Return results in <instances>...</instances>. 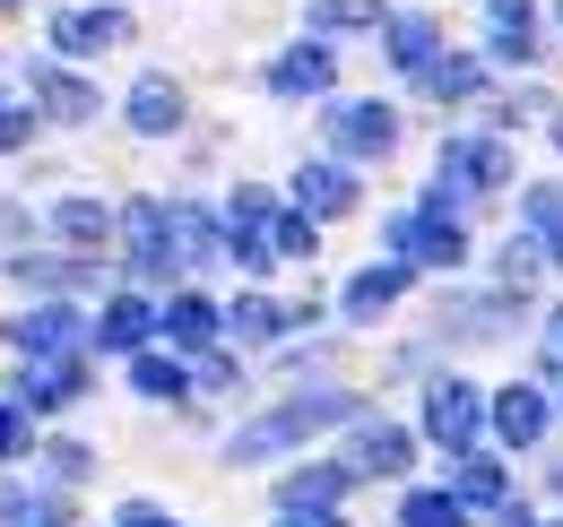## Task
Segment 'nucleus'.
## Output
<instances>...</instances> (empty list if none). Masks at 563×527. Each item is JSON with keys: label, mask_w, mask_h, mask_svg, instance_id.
Instances as JSON below:
<instances>
[{"label": "nucleus", "mask_w": 563, "mask_h": 527, "mask_svg": "<svg viewBox=\"0 0 563 527\" xmlns=\"http://www.w3.org/2000/svg\"><path fill=\"white\" fill-rule=\"evenodd\" d=\"M364 406H355L347 390H321V397H295V406H278L269 424H252V433H234L225 441V459L234 467H252V459H269V450H295V441H312L321 424H355Z\"/></svg>", "instance_id": "1"}, {"label": "nucleus", "mask_w": 563, "mask_h": 527, "mask_svg": "<svg viewBox=\"0 0 563 527\" xmlns=\"http://www.w3.org/2000/svg\"><path fill=\"white\" fill-rule=\"evenodd\" d=\"M503 182H511V147H503V138H451L424 208H433V216H460L477 191H503Z\"/></svg>", "instance_id": "2"}, {"label": "nucleus", "mask_w": 563, "mask_h": 527, "mask_svg": "<svg viewBox=\"0 0 563 527\" xmlns=\"http://www.w3.org/2000/svg\"><path fill=\"white\" fill-rule=\"evenodd\" d=\"M382 243H390V260H408V268H460V260H468V234H460L451 216H433V208L390 216Z\"/></svg>", "instance_id": "3"}, {"label": "nucleus", "mask_w": 563, "mask_h": 527, "mask_svg": "<svg viewBox=\"0 0 563 527\" xmlns=\"http://www.w3.org/2000/svg\"><path fill=\"white\" fill-rule=\"evenodd\" d=\"M477 415H486V397L468 390V381H433V390H424V433H433L442 450H468V441H477Z\"/></svg>", "instance_id": "4"}, {"label": "nucleus", "mask_w": 563, "mask_h": 527, "mask_svg": "<svg viewBox=\"0 0 563 527\" xmlns=\"http://www.w3.org/2000/svg\"><path fill=\"white\" fill-rule=\"evenodd\" d=\"M122 234H131V260H140V277H174V268H183L174 208H131V216H122Z\"/></svg>", "instance_id": "5"}, {"label": "nucleus", "mask_w": 563, "mask_h": 527, "mask_svg": "<svg viewBox=\"0 0 563 527\" xmlns=\"http://www.w3.org/2000/svg\"><path fill=\"white\" fill-rule=\"evenodd\" d=\"M330 147L339 156H390L399 147V113L390 104H339L330 113Z\"/></svg>", "instance_id": "6"}, {"label": "nucleus", "mask_w": 563, "mask_h": 527, "mask_svg": "<svg viewBox=\"0 0 563 527\" xmlns=\"http://www.w3.org/2000/svg\"><path fill=\"white\" fill-rule=\"evenodd\" d=\"M330 78H339L330 44H295V53H278V61H269V87H278L286 104H303V96H330Z\"/></svg>", "instance_id": "7"}, {"label": "nucleus", "mask_w": 563, "mask_h": 527, "mask_svg": "<svg viewBox=\"0 0 563 527\" xmlns=\"http://www.w3.org/2000/svg\"><path fill=\"white\" fill-rule=\"evenodd\" d=\"M78 381H87V372H78V355H35V363L18 372V406H35V415H44V406H70Z\"/></svg>", "instance_id": "8"}, {"label": "nucleus", "mask_w": 563, "mask_h": 527, "mask_svg": "<svg viewBox=\"0 0 563 527\" xmlns=\"http://www.w3.org/2000/svg\"><path fill=\"white\" fill-rule=\"evenodd\" d=\"M347 484H355V467H295V475L278 484V502H286V519H321Z\"/></svg>", "instance_id": "9"}, {"label": "nucleus", "mask_w": 563, "mask_h": 527, "mask_svg": "<svg viewBox=\"0 0 563 527\" xmlns=\"http://www.w3.org/2000/svg\"><path fill=\"white\" fill-rule=\"evenodd\" d=\"M122 35H131L122 9H62V18H53V44H62V53H104V44H122Z\"/></svg>", "instance_id": "10"}, {"label": "nucleus", "mask_w": 563, "mask_h": 527, "mask_svg": "<svg viewBox=\"0 0 563 527\" xmlns=\"http://www.w3.org/2000/svg\"><path fill=\"white\" fill-rule=\"evenodd\" d=\"M408 277H417L408 260H373V268H364V277L347 285V321H382V312L408 294Z\"/></svg>", "instance_id": "11"}, {"label": "nucleus", "mask_w": 563, "mask_h": 527, "mask_svg": "<svg viewBox=\"0 0 563 527\" xmlns=\"http://www.w3.org/2000/svg\"><path fill=\"white\" fill-rule=\"evenodd\" d=\"M295 208H303V216H347L355 208V173L347 165H303V173H295Z\"/></svg>", "instance_id": "12"}, {"label": "nucleus", "mask_w": 563, "mask_h": 527, "mask_svg": "<svg viewBox=\"0 0 563 527\" xmlns=\"http://www.w3.org/2000/svg\"><path fill=\"white\" fill-rule=\"evenodd\" d=\"M147 329H156V312H147L140 294H113V303H104V321H96V346H104V355H140Z\"/></svg>", "instance_id": "13"}, {"label": "nucleus", "mask_w": 563, "mask_h": 527, "mask_svg": "<svg viewBox=\"0 0 563 527\" xmlns=\"http://www.w3.org/2000/svg\"><path fill=\"white\" fill-rule=\"evenodd\" d=\"M35 113H53V122H87V113H96V87H78L62 61H44V69H35Z\"/></svg>", "instance_id": "14"}, {"label": "nucleus", "mask_w": 563, "mask_h": 527, "mask_svg": "<svg viewBox=\"0 0 563 527\" xmlns=\"http://www.w3.org/2000/svg\"><path fill=\"white\" fill-rule=\"evenodd\" d=\"M408 450H417V441H408V433H399V424H355V475H399V467H408Z\"/></svg>", "instance_id": "15"}, {"label": "nucleus", "mask_w": 563, "mask_h": 527, "mask_svg": "<svg viewBox=\"0 0 563 527\" xmlns=\"http://www.w3.org/2000/svg\"><path fill=\"white\" fill-rule=\"evenodd\" d=\"M156 329L174 337L183 355H209V346H217V312H209V303H200V294H174V303L156 312Z\"/></svg>", "instance_id": "16"}, {"label": "nucleus", "mask_w": 563, "mask_h": 527, "mask_svg": "<svg viewBox=\"0 0 563 527\" xmlns=\"http://www.w3.org/2000/svg\"><path fill=\"white\" fill-rule=\"evenodd\" d=\"M494 433H503L511 450H529V441L547 433V397L529 390V381H520V390H503V397H494Z\"/></svg>", "instance_id": "17"}, {"label": "nucleus", "mask_w": 563, "mask_h": 527, "mask_svg": "<svg viewBox=\"0 0 563 527\" xmlns=\"http://www.w3.org/2000/svg\"><path fill=\"white\" fill-rule=\"evenodd\" d=\"M174 122H183V87H174V78H140V87H131V131L165 138Z\"/></svg>", "instance_id": "18"}, {"label": "nucleus", "mask_w": 563, "mask_h": 527, "mask_svg": "<svg viewBox=\"0 0 563 527\" xmlns=\"http://www.w3.org/2000/svg\"><path fill=\"white\" fill-rule=\"evenodd\" d=\"M494 18V53L503 61H529V44H538V0H486Z\"/></svg>", "instance_id": "19"}, {"label": "nucleus", "mask_w": 563, "mask_h": 527, "mask_svg": "<svg viewBox=\"0 0 563 527\" xmlns=\"http://www.w3.org/2000/svg\"><path fill=\"white\" fill-rule=\"evenodd\" d=\"M78 312H62V303H44V312H26V321H18V346H26V355H70L78 346Z\"/></svg>", "instance_id": "20"}, {"label": "nucleus", "mask_w": 563, "mask_h": 527, "mask_svg": "<svg viewBox=\"0 0 563 527\" xmlns=\"http://www.w3.org/2000/svg\"><path fill=\"white\" fill-rule=\"evenodd\" d=\"M390 61H399V78H424V69L442 61V53H433V18H417V9L390 18Z\"/></svg>", "instance_id": "21"}, {"label": "nucleus", "mask_w": 563, "mask_h": 527, "mask_svg": "<svg viewBox=\"0 0 563 527\" xmlns=\"http://www.w3.org/2000/svg\"><path fill=\"white\" fill-rule=\"evenodd\" d=\"M113 225H122V216H104L96 199H62V208H53V234H62V243H78V251L113 243Z\"/></svg>", "instance_id": "22"}, {"label": "nucleus", "mask_w": 563, "mask_h": 527, "mask_svg": "<svg viewBox=\"0 0 563 527\" xmlns=\"http://www.w3.org/2000/svg\"><path fill=\"white\" fill-rule=\"evenodd\" d=\"M417 87H424V96H442V104H468V96L486 87V69H477V61H460V53H451V61H433V69H424Z\"/></svg>", "instance_id": "23"}, {"label": "nucleus", "mask_w": 563, "mask_h": 527, "mask_svg": "<svg viewBox=\"0 0 563 527\" xmlns=\"http://www.w3.org/2000/svg\"><path fill=\"white\" fill-rule=\"evenodd\" d=\"M460 502H468V511H503V502H511L503 467H494V459H468V467H460Z\"/></svg>", "instance_id": "24"}, {"label": "nucleus", "mask_w": 563, "mask_h": 527, "mask_svg": "<svg viewBox=\"0 0 563 527\" xmlns=\"http://www.w3.org/2000/svg\"><path fill=\"white\" fill-rule=\"evenodd\" d=\"M312 243H321V225H312L303 208H278V225H269V251H278V260H312Z\"/></svg>", "instance_id": "25"}, {"label": "nucleus", "mask_w": 563, "mask_h": 527, "mask_svg": "<svg viewBox=\"0 0 563 527\" xmlns=\"http://www.w3.org/2000/svg\"><path fill=\"white\" fill-rule=\"evenodd\" d=\"M399 519L408 527H468V502H460V493H408Z\"/></svg>", "instance_id": "26"}, {"label": "nucleus", "mask_w": 563, "mask_h": 527, "mask_svg": "<svg viewBox=\"0 0 563 527\" xmlns=\"http://www.w3.org/2000/svg\"><path fill=\"white\" fill-rule=\"evenodd\" d=\"M529 234L563 260V191H555V182H538V191H529Z\"/></svg>", "instance_id": "27"}, {"label": "nucleus", "mask_w": 563, "mask_h": 527, "mask_svg": "<svg viewBox=\"0 0 563 527\" xmlns=\"http://www.w3.org/2000/svg\"><path fill=\"white\" fill-rule=\"evenodd\" d=\"M225 329H234V337H278V329H286V312H278V303H269V294H243Z\"/></svg>", "instance_id": "28"}, {"label": "nucleus", "mask_w": 563, "mask_h": 527, "mask_svg": "<svg viewBox=\"0 0 563 527\" xmlns=\"http://www.w3.org/2000/svg\"><path fill=\"white\" fill-rule=\"evenodd\" d=\"M131 381H140L147 397H183V390H191V372H183V363H165V355H140V363H131Z\"/></svg>", "instance_id": "29"}, {"label": "nucleus", "mask_w": 563, "mask_h": 527, "mask_svg": "<svg viewBox=\"0 0 563 527\" xmlns=\"http://www.w3.org/2000/svg\"><path fill=\"white\" fill-rule=\"evenodd\" d=\"M538 260H547V243H538V234H520V243H503V285H511V294H529V277H538Z\"/></svg>", "instance_id": "30"}, {"label": "nucleus", "mask_w": 563, "mask_h": 527, "mask_svg": "<svg viewBox=\"0 0 563 527\" xmlns=\"http://www.w3.org/2000/svg\"><path fill=\"white\" fill-rule=\"evenodd\" d=\"M312 18L321 26H364V18H382V0H312Z\"/></svg>", "instance_id": "31"}, {"label": "nucleus", "mask_w": 563, "mask_h": 527, "mask_svg": "<svg viewBox=\"0 0 563 527\" xmlns=\"http://www.w3.org/2000/svg\"><path fill=\"white\" fill-rule=\"evenodd\" d=\"M18 277L26 285H78V268H62V260H18Z\"/></svg>", "instance_id": "32"}, {"label": "nucleus", "mask_w": 563, "mask_h": 527, "mask_svg": "<svg viewBox=\"0 0 563 527\" xmlns=\"http://www.w3.org/2000/svg\"><path fill=\"white\" fill-rule=\"evenodd\" d=\"M26 433H35V424H26V406H0V459H9V450H26Z\"/></svg>", "instance_id": "33"}, {"label": "nucleus", "mask_w": 563, "mask_h": 527, "mask_svg": "<svg viewBox=\"0 0 563 527\" xmlns=\"http://www.w3.org/2000/svg\"><path fill=\"white\" fill-rule=\"evenodd\" d=\"M26 138H35V113H0V156H18Z\"/></svg>", "instance_id": "34"}, {"label": "nucleus", "mask_w": 563, "mask_h": 527, "mask_svg": "<svg viewBox=\"0 0 563 527\" xmlns=\"http://www.w3.org/2000/svg\"><path fill=\"white\" fill-rule=\"evenodd\" d=\"M547 372H563V312H555V329H547Z\"/></svg>", "instance_id": "35"}, {"label": "nucleus", "mask_w": 563, "mask_h": 527, "mask_svg": "<svg viewBox=\"0 0 563 527\" xmlns=\"http://www.w3.org/2000/svg\"><path fill=\"white\" fill-rule=\"evenodd\" d=\"M122 527H165V519H156L147 502H131V511H122Z\"/></svg>", "instance_id": "36"}, {"label": "nucleus", "mask_w": 563, "mask_h": 527, "mask_svg": "<svg viewBox=\"0 0 563 527\" xmlns=\"http://www.w3.org/2000/svg\"><path fill=\"white\" fill-rule=\"evenodd\" d=\"M26 527H62V502H53V511H35V519H26Z\"/></svg>", "instance_id": "37"}, {"label": "nucleus", "mask_w": 563, "mask_h": 527, "mask_svg": "<svg viewBox=\"0 0 563 527\" xmlns=\"http://www.w3.org/2000/svg\"><path fill=\"white\" fill-rule=\"evenodd\" d=\"M286 527H339V519H330V511H321V519H286Z\"/></svg>", "instance_id": "38"}, {"label": "nucleus", "mask_w": 563, "mask_h": 527, "mask_svg": "<svg viewBox=\"0 0 563 527\" xmlns=\"http://www.w3.org/2000/svg\"><path fill=\"white\" fill-rule=\"evenodd\" d=\"M9 511H18V493H9V484H0V519H9Z\"/></svg>", "instance_id": "39"}, {"label": "nucleus", "mask_w": 563, "mask_h": 527, "mask_svg": "<svg viewBox=\"0 0 563 527\" xmlns=\"http://www.w3.org/2000/svg\"><path fill=\"white\" fill-rule=\"evenodd\" d=\"M0 9H18V0H0Z\"/></svg>", "instance_id": "40"}]
</instances>
